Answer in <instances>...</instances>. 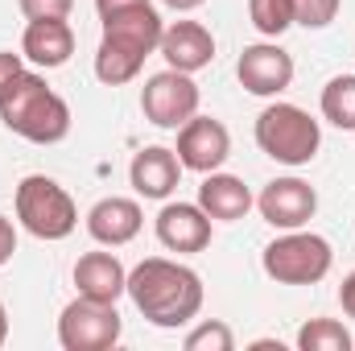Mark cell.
Returning <instances> with one entry per match:
<instances>
[{"instance_id":"6da1fadb","label":"cell","mask_w":355,"mask_h":351,"mask_svg":"<svg viewBox=\"0 0 355 351\" xmlns=\"http://www.w3.org/2000/svg\"><path fill=\"white\" fill-rule=\"evenodd\" d=\"M128 298L153 327H186L202 310V277L166 257H149L128 273Z\"/></svg>"},{"instance_id":"7a4b0ae2","label":"cell","mask_w":355,"mask_h":351,"mask_svg":"<svg viewBox=\"0 0 355 351\" xmlns=\"http://www.w3.org/2000/svg\"><path fill=\"white\" fill-rule=\"evenodd\" d=\"M0 120L8 132L33 141V145H58L71 132V108L58 91L46 87L42 75L21 71L8 95L0 99Z\"/></svg>"},{"instance_id":"3957f363","label":"cell","mask_w":355,"mask_h":351,"mask_svg":"<svg viewBox=\"0 0 355 351\" xmlns=\"http://www.w3.org/2000/svg\"><path fill=\"white\" fill-rule=\"evenodd\" d=\"M257 145L281 166H306L322 145V128L297 103H268L257 116Z\"/></svg>"},{"instance_id":"277c9868","label":"cell","mask_w":355,"mask_h":351,"mask_svg":"<svg viewBox=\"0 0 355 351\" xmlns=\"http://www.w3.org/2000/svg\"><path fill=\"white\" fill-rule=\"evenodd\" d=\"M17 219L37 240H67L79 223V207L54 178L29 174L17 186Z\"/></svg>"},{"instance_id":"5b68a950","label":"cell","mask_w":355,"mask_h":351,"mask_svg":"<svg viewBox=\"0 0 355 351\" xmlns=\"http://www.w3.org/2000/svg\"><path fill=\"white\" fill-rule=\"evenodd\" d=\"M261 264H265V273L277 285H314V281H322L331 273L335 252H331V244L322 236L293 228V232H285V236H277L268 244Z\"/></svg>"},{"instance_id":"8992f818","label":"cell","mask_w":355,"mask_h":351,"mask_svg":"<svg viewBox=\"0 0 355 351\" xmlns=\"http://www.w3.org/2000/svg\"><path fill=\"white\" fill-rule=\"evenodd\" d=\"M120 314L116 302H95V298H75L62 318H58V343L67 351H107L120 343Z\"/></svg>"},{"instance_id":"52a82bcc","label":"cell","mask_w":355,"mask_h":351,"mask_svg":"<svg viewBox=\"0 0 355 351\" xmlns=\"http://www.w3.org/2000/svg\"><path fill=\"white\" fill-rule=\"evenodd\" d=\"M141 112L157 128H182L198 112V87H194V79L174 71V67L162 71V75H153L145 83V91H141Z\"/></svg>"},{"instance_id":"ba28073f","label":"cell","mask_w":355,"mask_h":351,"mask_svg":"<svg viewBox=\"0 0 355 351\" xmlns=\"http://www.w3.org/2000/svg\"><path fill=\"white\" fill-rule=\"evenodd\" d=\"M178 162H182V170H194V174H215L223 162H227V153H232V137H227V128L219 124V120H211V116H190L182 128H178Z\"/></svg>"},{"instance_id":"9c48e42d","label":"cell","mask_w":355,"mask_h":351,"mask_svg":"<svg viewBox=\"0 0 355 351\" xmlns=\"http://www.w3.org/2000/svg\"><path fill=\"white\" fill-rule=\"evenodd\" d=\"M257 207H261L265 223L281 228V232H293V228H306V223L314 219L318 194H314V186L302 182V178H272L265 190H261Z\"/></svg>"},{"instance_id":"30bf717a","label":"cell","mask_w":355,"mask_h":351,"mask_svg":"<svg viewBox=\"0 0 355 351\" xmlns=\"http://www.w3.org/2000/svg\"><path fill=\"white\" fill-rule=\"evenodd\" d=\"M236 75H240L244 91L268 99V95H281L293 83V58L272 42H257V46H244V54L236 62Z\"/></svg>"},{"instance_id":"8fae6325","label":"cell","mask_w":355,"mask_h":351,"mask_svg":"<svg viewBox=\"0 0 355 351\" xmlns=\"http://www.w3.org/2000/svg\"><path fill=\"white\" fill-rule=\"evenodd\" d=\"M157 240L170 252H202L211 244V215L198 203H166L157 215Z\"/></svg>"},{"instance_id":"7c38bea8","label":"cell","mask_w":355,"mask_h":351,"mask_svg":"<svg viewBox=\"0 0 355 351\" xmlns=\"http://www.w3.org/2000/svg\"><path fill=\"white\" fill-rule=\"evenodd\" d=\"M21 54L33 62V67H67L71 54H75V29L67 25V17H37L25 25V37H21Z\"/></svg>"},{"instance_id":"4fadbf2b","label":"cell","mask_w":355,"mask_h":351,"mask_svg":"<svg viewBox=\"0 0 355 351\" xmlns=\"http://www.w3.org/2000/svg\"><path fill=\"white\" fill-rule=\"evenodd\" d=\"M157 50L166 54V62H170L174 71L194 75V71L211 67V58H215V37H211V29L198 25V21H174V25H166Z\"/></svg>"},{"instance_id":"5bb4252c","label":"cell","mask_w":355,"mask_h":351,"mask_svg":"<svg viewBox=\"0 0 355 351\" xmlns=\"http://www.w3.org/2000/svg\"><path fill=\"white\" fill-rule=\"evenodd\" d=\"M141 223H145L141 203H137V198H116V194H112V198H99L87 215L91 240H95V244H107V248H120V244L137 240Z\"/></svg>"},{"instance_id":"9a60e30c","label":"cell","mask_w":355,"mask_h":351,"mask_svg":"<svg viewBox=\"0 0 355 351\" xmlns=\"http://www.w3.org/2000/svg\"><path fill=\"white\" fill-rule=\"evenodd\" d=\"M178 178H182V162H178L174 149L166 145H149L132 157L128 166V182L141 198H170L178 190Z\"/></svg>"},{"instance_id":"2e32d148","label":"cell","mask_w":355,"mask_h":351,"mask_svg":"<svg viewBox=\"0 0 355 351\" xmlns=\"http://www.w3.org/2000/svg\"><path fill=\"white\" fill-rule=\"evenodd\" d=\"M99 21H103V37L124 42V46H132V50H141V54H153V50L162 46V33H166V25H162V17H157L153 4L120 8V12H107V17H99Z\"/></svg>"},{"instance_id":"e0dca14e","label":"cell","mask_w":355,"mask_h":351,"mask_svg":"<svg viewBox=\"0 0 355 351\" xmlns=\"http://www.w3.org/2000/svg\"><path fill=\"white\" fill-rule=\"evenodd\" d=\"M198 207L219 219V223H232V219H244L252 211V190L244 186V178L236 174H207L198 186Z\"/></svg>"},{"instance_id":"ac0fdd59","label":"cell","mask_w":355,"mask_h":351,"mask_svg":"<svg viewBox=\"0 0 355 351\" xmlns=\"http://www.w3.org/2000/svg\"><path fill=\"white\" fill-rule=\"evenodd\" d=\"M75 285L83 298L95 302H116L120 293H128V273L112 252H87L75 264Z\"/></svg>"},{"instance_id":"d6986e66","label":"cell","mask_w":355,"mask_h":351,"mask_svg":"<svg viewBox=\"0 0 355 351\" xmlns=\"http://www.w3.org/2000/svg\"><path fill=\"white\" fill-rule=\"evenodd\" d=\"M145 58H149V54H141V50H132V46H124V42L103 37L99 50H95V79L107 83V87H120V83H128V79L141 75Z\"/></svg>"},{"instance_id":"ffe728a7","label":"cell","mask_w":355,"mask_h":351,"mask_svg":"<svg viewBox=\"0 0 355 351\" xmlns=\"http://www.w3.org/2000/svg\"><path fill=\"white\" fill-rule=\"evenodd\" d=\"M322 116L335 128H355V75H335L322 87Z\"/></svg>"},{"instance_id":"44dd1931","label":"cell","mask_w":355,"mask_h":351,"mask_svg":"<svg viewBox=\"0 0 355 351\" xmlns=\"http://www.w3.org/2000/svg\"><path fill=\"white\" fill-rule=\"evenodd\" d=\"M297 348L302 351H352V335L335 318H310L297 331Z\"/></svg>"},{"instance_id":"7402d4cb","label":"cell","mask_w":355,"mask_h":351,"mask_svg":"<svg viewBox=\"0 0 355 351\" xmlns=\"http://www.w3.org/2000/svg\"><path fill=\"white\" fill-rule=\"evenodd\" d=\"M248 17L265 37H281L293 25V0H248Z\"/></svg>"},{"instance_id":"603a6c76","label":"cell","mask_w":355,"mask_h":351,"mask_svg":"<svg viewBox=\"0 0 355 351\" xmlns=\"http://www.w3.org/2000/svg\"><path fill=\"white\" fill-rule=\"evenodd\" d=\"M236 348V335H232V327L227 323H202V327H194L190 335H186V351H232Z\"/></svg>"},{"instance_id":"cb8c5ba5","label":"cell","mask_w":355,"mask_h":351,"mask_svg":"<svg viewBox=\"0 0 355 351\" xmlns=\"http://www.w3.org/2000/svg\"><path fill=\"white\" fill-rule=\"evenodd\" d=\"M339 4L343 0H293V21L306 29H327L339 17Z\"/></svg>"},{"instance_id":"d4e9b609","label":"cell","mask_w":355,"mask_h":351,"mask_svg":"<svg viewBox=\"0 0 355 351\" xmlns=\"http://www.w3.org/2000/svg\"><path fill=\"white\" fill-rule=\"evenodd\" d=\"M17 4H21V12L29 21H37V17H67L75 8V0H17Z\"/></svg>"},{"instance_id":"484cf974","label":"cell","mask_w":355,"mask_h":351,"mask_svg":"<svg viewBox=\"0 0 355 351\" xmlns=\"http://www.w3.org/2000/svg\"><path fill=\"white\" fill-rule=\"evenodd\" d=\"M25 67H21V54H8V50H0V99L8 95V87L17 83V75H21Z\"/></svg>"},{"instance_id":"4316f807","label":"cell","mask_w":355,"mask_h":351,"mask_svg":"<svg viewBox=\"0 0 355 351\" xmlns=\"http://www.w3.org/2000/svg\"><path fill=\"white\" fill-rule=\"evenodd\" d=\"M12 252H17V228L0 215V264L12 261Z\"/></svg>"},{"instance_id":"83f0119b","label":"cell","mask_w":355,"mask_h":351,"mask_svg":"<svg viewBox=\"0 0 355 351\" xmlns=\"http://www.w3.org/2000/svg\"><path fill=\"white\" fill-rule=\"evenodd\" d=\"M339 302H343V314L355 318V273L343 277V285H339Z\"/></svg>"},{"instance_id":"f1b7e54d","label":"cell","mask_w":355,"mask_h":351,"mask_svg":"<svg viewBox=\"0 0 355 351\" xmlns=\"http://www.w3.org/2000/svg\"><path fill=\"white\" fill-rule=\"evenodd\" d=\"M137 4H149V0H95L99 17H107V12H120V8H137Z\"/></svg>"},{"instance_id":"f546056e","label":"cell","mask_w":355,"mask_h":351,"mask_svg":"<svg viewBox=\"0 0 355 351\" xmlns=\"http://www.w3.org/2000/svg\"><path fill=\"white\" fill-rule=\"evenodd\" d=\"M162 4H170V8H178V12H190V8H198L202 0H162Z\"/></svg>"},{"instance_id":"4dcf8cb0","label":"cell","mask_w":355,"mask_h":351,"mask_svg":"<svg viewBox=\"0 0 355 351\" xmlns=\"http://www.w3.org/2000/svg\"><path fill=\"white\" fill-rule=\"evenodd\" d=\"M4 339H8V310H4V302H0V348H4Z\"/></svg>"}]
</instances>
